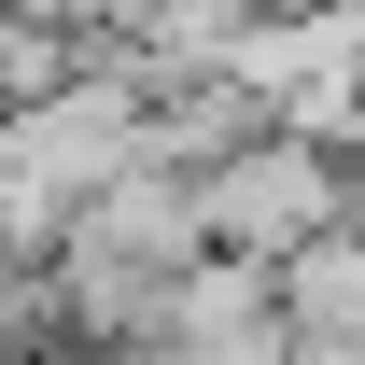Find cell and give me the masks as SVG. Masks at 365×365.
I'll return each mask as SVG.
<instances>
[{
  "mask_svg": "<svg viewBox=\"0 0 365 365\" xmlns=\"http://www.w3.org/2000/svg\"><path fill=\"white\" fill-rule=\"evenodd\" d=\"M267 323L351 351V337H365V239H351V225H309L295 253H267Z\"/></svg>",
  "mask_w": 365,
  "mask_h": 365,
  "instance_id": "7a4b0ae2",
  "label": "cell"
},
{
  "mask_svg": "<svg viewBox=\"0 0 365 365\" xmlns=\"http://www.w3.org/2000/svg\"><path fill=\"white\" fill-rule=\"evenodd\" d=\"M197 197V253H239V267H267L295 253L309 225H351V155H323L295 127H239L211 169H182Z\"/></svg>",
  "mask_w": 365,
  "mask_h": 365,
  "instance_id": "6da1fadb",
  "label": "cell"
}]
</instances>
